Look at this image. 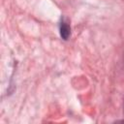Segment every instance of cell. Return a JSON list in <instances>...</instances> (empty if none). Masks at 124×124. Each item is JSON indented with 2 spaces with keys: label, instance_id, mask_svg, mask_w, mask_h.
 Returning a JSON list of instances; mask_svg holds the SVG:
<instances>
[{
  "label": "cell",
  "instance_id": "obj_1",
  "mask_svg": "<svg viewBox=\"0 0 124 124\" xmlns=\"http://www.w3.org/2000/svg\"><path fill=\"white\" fill-rule=\"evenodd\" d=\"M59 30H60V36L62 37V39L68 40V38L71 35V27H70V24L67 21V19L61 18Z\"/></svg>",
  "mask_w": 124,
  "mask_h": 124
},
{
  "label": "cell",
  "instance_id": "obj_2",
  "mask_svg": "<svg viewBox=\"0 0 124 124\" xmlns=\"http://www.w3.org/2000/svg\"><path fill=\"white\" fill-rule=\"evenodd\" d=\"M123 111H124V104H123Z\"/></svg>",
  "mask_w": 124,
  "mask_h": 124
}]
</instances>
